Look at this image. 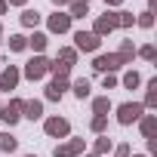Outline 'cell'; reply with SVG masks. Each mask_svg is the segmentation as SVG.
Listing matches in <instances>:
<instances>
[{
  "label": "cell",
  "instance_id": "obj_17",
  "mask_svg": "<svg viewBox=\"0 0 157 157\" xmlns=\"http://www.w3.org/2000/svg\"><path fill=\"white\" fill-rule=\"evenodd\" d=\"M93 111H96V114H102V117H105V114H108V111H111V99H108V96H99V99H96V102H93Z\"/></svg>",
  "mask_w": 157,
  "mask_h": 157
},
{
  "label": "cell",
  "instance_id": "obj_38",
  "mask_svg": "<svg viewBox=\"0 0 157 157\" xmlns=\"http://www.w3.org/2000/svg\"><path fill=\"white\" fill-rule=\"evenodd\" d=\"M139 157H145V154H139Z\"/></svg>",
  "mask_w": 157,
  "mask_h": 157
},
{
  "label": "cell",
  "instance_id": "obj_12",
  "mask_svg": "<svg viewBox=\"0 0 157 157\" xmlns=\"http://www.w3.org/2000/svg\"><path fill=\"white\" fill-rule=\"evenodd\" d=\"M68 6H71V13H68L71 19H83V16L90 13V6H86V0H71Z\"/></svg>",
  "mask_w": 157,
  "mask_h": 157
},
{
  "label": "cell",
  "instance_id": "obj_26",
  "mask_svg": "<svg viewBox=\"0 0 157 157\" xmlns=\"http://www.w3.org/2000/svg\"><path fill=\"white\" fill-rule=\"evenodd\" d=\"M111 151V139L108 136H102V139H96V154L102 157V154H108Z\"/></svg>",
  "mask_w": 157,
  "mask_h": 157
},
{
  "label": "cell",
  "instance_id": "obj_40",
  "mask_svg": "<svg viewBox=\"0 0 157 157\" xmlns=\"http://www.w3.org/2000/svg\"><path fill=\"white\" fill-rule=\"evenodd\" d=\"M86 3H90V0H86Z\"/></svg>",
  "mask_w": 157,
  "mask_h": 157
},
{
  "label": "cell",
  "instance_id": "obj_28",
  "mask_svg": "<svg viewBox=\"0 0 157 157\" xmlns=\"http://www.w3.org/2000/svg\"><path fill=\"white\" fill-rule=\"evenodd\" d=\"M136 22H139L142 28H151V25H154V16H151V10H145V13H142V16H139Z\"/></svg>",
  "mask_w": 157,
  "mask_h": 157
},
{
  "label": "cell",
  "instance_id": "obj_15",
  "mask_svg": "<svg viewBox=\"0 0 157 157\" xmlns=\"http://www.w3.org/2000/svg\"><path fill=\"white\" fill-rule=\"evenodd\" d=\"M22 25H25V28H37V25H40V13H37V10H25V13H22Z\"/></svg>",
  "mask_w": 157,
  "mask_h": 157
},
{
  "label": "cell",
  "instance_id": "obj_27",
  "mask_svg": "<svg viewBox=\"0 0 157 157\" xmlns=\"http://www.w3.org/2000/svg\"><path fill=\"white\" fill-rule=\"evenodd\" d=\"M90 126H93V132H105V126H108V117H102V114H96Z\"/></svg>",
  "mask_w": 157,
  "mask_h": 157
},
{
  "label": "cell",
  "instance_id": "obj_33",
  "mask_svg": "<svg viewBox=\"0 0 157 157\" xmlns=\"http://www.w3.org/2000/svg\"><path fill=\"white\" fill-rule=\"evenodd\" d=\"M6 10H10V6H6V0H0V16H3Z\"/></svg>",
  "mask_w": 157,
  "mask_h": 157
},
{
  "label": "cell",
  "instance_id": "obj_37",
  "mask_svg": "<svg viewBox=\"0 0 157 157\" xmlns=\"http://www.w3.org/2000/svg\"><path fill=\"white\" fill-rule=\"evenodd\" d=\"M90 157H99V154H90Z\"/></svg>",
  "mask_w": 157,
  "mask_h": 157
},
{
  "label": "cell",
  "instance_id": "obj_39",
  "mask_svg": "<svg viewBox=\"0 0 157 157\" xmlns=\"http://www.w3.org/2000/svg\"><path fill=\"white\" fill-rule=\"evenodd\" d=\"M28 157H34V154H28Z\"/></svg>",
  "mask_w": 157,
  "mask_h": 157
},
{
  "label": "cell",
  "instance_id": "obj_41",
  "mask_svg": "<svg viewBox=\"0 0 157 157\" xmlns=\"http://www.w3.org/2000/svg\"><path fill=\"white\" fill-rule=\"evenodd\" d=\"M0 111H3V108H0Z\"/></svg>",
  "mask_w": 157,
  "mask_h": 157
},
{
  "label": "cell",
  "instance_id": "obj_2",
  "mask_svg": "<svg viewBox=\"0 0 157 157\" xmlns=\"http://www.w3.org/2000/svg\"><path fill=\"white\" fill-rule=\"evenodd\" d=\"M142 111H145V105H142V102H126V105H120V108H117V120H120L123 126H129V123H136V120L142 117Z\"/></svg>",
  "mask_w": 157,
  "mask_h": 157
},
{
  "label": "cell",
  "instance_id": "obj_34",
  "mask_svg": "<svg viewBox=\"0 0 157 157\" xmlns=\"http://www.w3.org/2000/svg\"><path fill=\"white\" fill-rule=\"evenodd\" d=\"M52 3H56V6H68V3H71V0H52Z\"/></svg>",
  "mask_w": 157,
  "mask_h": 157
},
{
  "label": "cell",
  "instance_id": "obj_20",
  "mask_svg": "<svg viewBox=\"0 0 157 157\" xmlns=\"http://www.w3.org/2000/svg\"><path fill=\"white\" fill-rule=\"evenodd\" d=\"M10 49H13V52H22V49H28V37H22V34H13V37H10Z\"/></svg>",
  "mask_w": 157,
  "mask_h": 157
},
{
  "label": "cell",
  "instance_id": "obj_1",
  "mask_svg": "<svg viewBox=\"0 0 157 157\" xmlns=\"http://www.w3.org/2000/svg\"><path fill=\"white\" fill-rule=\"evenodd\" d=\"M132 56H136V52H108V56H96L93 68L102 71V74H111V71H117L120 65H132Z\"/></svg>",
  "mask_w": 157,
  "mask_h": 157
},
{
  "label": "cell",
  "instance_id": "obj_9",
  "mask_svg": "<svg viewBox=\"0 0 157 157\" xmlns=\"http://www.w3.org/2000/svg\"><path fill=\"white\" fill-rule=\"evenodd\" d=\"M65 90H68V77H56V80L46 86V99H49V102H59V99L65 96Z\"/></svg>",
  "mask_w": 157,
  "mask_h": 157
},
{
  "label": "cell",
  "instance_id": "obj_36",
  "mask_svg": "<svg viewBox=\"0 0 157 157\" xmlns=\"http://www.w3.org/2000/svg\"><path fill=\"white\" fill-rule=\"evenodd\" d=\"M0 37H3V28H0Z\"/></svg>",
  "mask_w": 157,
  "mask_h": 157
},
{
  "label": "cell",
  "instance_id": "obj_6",
  "mask_svg": "<svg viewBox=\"0 0 157 157\" xmlns=\"http://www.w3.org/2000/svg\"><path fill=\"white\" fill-rule=\"evenodd\" d=\"M43 129H46L49 136H56V139H62V136H68V132H71V123H68L65 117H49V120L43 123Z\"/></svg>",
  "mask_w": 157,
  "mask_h": 157
},
{
  "label": "cell",
  "instance_id": "obj_31",
  "mask_svg": "<svg viewBox=\"0 0 157 157\" xmlns=\"http://www.w3.org/2000/svg\"><path fill=\"white\" fill-rule=\"evenodd\" d=\"M114 157H129V145H117L114 148Z\"/></svg>",
  "mask_w": 157,
  "mask_h": 157
},
{
  "label": "cell",
  "instance_id": "obj_22",
  "mask_svg": "<svg viewBox=\"0 0 157 157\" xmlns=\"http://www.w3.org/2000/svg\"><path fill=\"white\" fill-rule=\"evenodd\" d=\"M145 105H157V77L148 80V96H145Z\"/></svg>",
  "mask_w": 157,
  "mask_h": 157
},
{
  "label": "cell",
  "instance_id": "obj_8",
  "mask_svg": "<svg viewBox=\"0 0 157 157\" xmlns=\"http://www.w3.org/2000/svg\"><path fill=\"white\" fill-rule=\"evenodd\" d=\"M22 108H25V102H22V99H13V102H10V105L3 108V111H0V117H3V120H6L10 126H13V123H16V120L22 117Z\"/></svg>",
  "mask_w": 157,
  "mask_h": 157
},
{
  "label": "cell",
  "instance_id": "obj_13",
  "mask_svg": "<svg viewBox=\"0 0 157 157\" xmlns=\"http://www.w3.org/2000/svg\"><path fill=\"white\" fill-rule=\"evenodd\" d=\"M46 43H49V37H46V34H40V31H34V37H28V46H31L34 52H43V49H46Z\"/></svg>",
  "mask_w": 157,
  "mask_h": 157
},
{
  "label": "cell",
  "instance_id": "obj_14",
  "mask_svg": "<svg viewBox=\"0 0 157 157\" xmlns=\"http://www.w3.org/2000/svg\"><path fill=\"white\" fill-rule=\"evenodd\" d=\"M25 117H31V120H37V117H43V102H25Z\"/></svg>",
  "mask_w": 157,
  "mask_h": 157
},
{
  "label": "cell",
  "instance_id": "obj_3",
  "mask_svg": "<svg viewBox=\"0 0 157 157\" xmlns=\"http://www.w3.org/2000/svg\"><path fill=\"white\" fill-rule=\"evenodd\" d=\"M43 74H49V59L46 56H34L25 65V77H28V80H40Z\"/></svg>",
  "mask_w": 157,
  "mask_h": 157
},
{
  "label": "cell",
  "instance_id": "obj_19",
  "mask_svg": "<svg viewBox=\"0 0 157 157\" xmlns=\"http://www.w3.org/2000/svg\"><path fill=\"white\" fill-rule=\"evenodd\" d=\"M74 96H77V99H86V96H90V80H86V77L74 80Z\"/></svg>",
  "mask_w": 157,
  "mask_h": 157
},
{
  "label": "cell",
  "instance_id": "obj_5",
  "mask_svg": "<svg viewBox=\"0 0 157 157\" xmlns=\"http://www.w3.org/2000/svg\"><path fill=\"white\" fill-rule=\"evenodd\" d=\"M114 28H117V13H105V16L96 19V31H93V34H96V37H105V34H111Z\"/></svg>",
  "mask_w": 157,
  "mask_h": 157
},
{
  "label": "cell",
  "instance_id": "obj_35",
  "mask_svg": "<svg viewBox=\"0 0 157 157\" xmlns=\"http://www.w3.org/2000/svg\"><path fill=\"white\" fill-rule=\"evenodd\" d=\"M105 3H108V6H120V0H105Z\"/></svg>",
  "mask_w": 157,
  "mask_h": 157
},
{
  "label": "cell",
  "instance_id": "obj_10",
  "mask_svg": "<svg viewBox=\"0 0 157 157\" xmlns=\"http://www.w3.org/2000/svg\"><path fill=\"white\" fill-rule=\"evenodd\" d=\"M71 28V16L68 13H56V16H49V31L52 34H65Z\"/></svg>",
  "mask_w": 157,
  "mask_h": 157
},
{
  "label": "cell",
  "instance_id": "obj_18",
  "mask_svg": "<svg viewBox=\"0 0 157 157\" xmlns=\"http://www.w3.org/2000/svg\"><path fill=\"white\" fill-rule=\"evenodd\" d=\"M154 129H157V117H142V136L154 139Z\"/></svg>",
  "mask_w": 157,
  "mask_h": 157
},
{
  "label": "cell",
  "instance_id": "obj_23",
  "mask_svg": "<svg viewBox=\"0 0 157 157\" xmlns=\"http://www.w3.org/2000/svg\"><path fill=\"white\" fill-rule=\"evenodd\" d=\"M59 62H65V65H74V62H77V49H71V46L59 49Z\"/></svg>",
  "mask_w": 157,
  "mask_h": 157
},
{
  "label": "cell",
  "instance_id": "obj_4",
  "mask_svg": "<svg viewBox=\"0 0 157 157\" xmlns=\"http://www.w3.org/2000/svg\"><path fill=\"white\" fill-rule=\"evenodd\" d=\"M74 43H77L80 52H96V49L102 46V37H96L93 31H77V34H74Z\"/></svg>",
  "mask_w": 157,
  "mask_h": 157
},
{
  "label": "cell",
  "instance_id": "obj_7",
  "mask_svg": "<svg viewBox=\"0 0 157 157\" xmlns=\"http://www.w3.org/2000/svg\"><path fill=\"white\" fill-rule=\"evenodd\" d=\"M83 151V139H71V142H65V145H56V157H74V154H80Z\"/></svg>",
  "mask_w": 157,
  "mask_h": 157
},
{
  "label": "cell",
  "instance_id": "obj_29",
  "mask_svg": "<svg viewBox=\"0 0 157 157\" xmlns=\"http://www.w3.org/2000/svg\"><path fill=\"white\" fill-rule=\"evenodd\" d=\"M139 56H142V59H148V62H154V59H157V49L148 43V46H142V49H139Z\"/></svg>",
  "mask_w": 157,
  "mask_h": 157
},
{
  "label": "cell",
  "instance_id": "obj_11",
  "mask_svg": "<svg viewBox=\"0 0 157 157\" xmlns=\"http://www.w3.org/2000/svg\"><path fill=\"white\" fill-rule=\"evenodd\" d=\"M16 83H19V68H6L3 74H0V90H16Z\"/></svg>",
  "mask_w": 157,
  "mask_h": 157
},
{
  "label": "cell",
  "instance_id": "obj_24",
  "mask_svg": "<svg viewBox=\"0 0 157 157\" xmlns=\"http://www.w3.org/2000/svg\"><path fill=\"white\" fill-rule=\"evenodd\" d=\"M142 83V77H139V71H126V77H123V86L126 90H136Z\"/></svg>",
  "mask_w": 157,
  "mask_h": 157
},
{
  "label": "cell",
  "instance_id": "obj_16",
  "mask_svg": "<svg viewBox=\"0 0 157 157\" xmlns=\"http://www.w3.org/2000/svg\"><path fill=\"white\" fill-rule=\"evenodd\" d=\"M19 148V142H16V136H10V132H0V151H16Z\"/></svg>",
  "mask_w": 157,
  "mask_h": 157
},
{
  "label": "cell",
  "instance_id": "obj_32",
  "mask_svg": "<svg viewBox=\"0 0 157 157\" xmlns=\"http://www.w3.org/2000/svg\"><path fill=\"white\" fill-rule=\"evenodd\" d=\"M6 6H25V0H6Z\"/></svg>",
  "mask_w": 157,
  "mask_h": 157
},
{
  "label": "cell",
  "instance_id": "obj_30",
  "mask_svg": "<svg viewBox=\"0 0 157 157\" xmlns=\"http://www.w3.org/2000/svg\"><path fill=\"white\" fill-rule=\"evenodd\" d=\"M102 86H105V90H114V86H117V77H114V74H105V80H102Z\"/></svg>",
  "mask_w": 157,
  "mask_h": 157
},
{
  "label": "cell",
  "instance_id": "obj_25",
  "mask_svg": "<svg viewBox=\"0 0 157 157\" xmlns=\"http://www.w3.org/2000/svg\"><path fill=\"white\" fill-rule=\"evenodd\" d=\"M132 25H136L132 13H117V28H132Z\"/></svg>",
  "mask_w": 157,
  "mask_h": 157
},
{
  "label": "cell",
  "instance_id": "obj_21",
  "mask_svg": "<svg viewBox=\"0 0 157 157\" xmlns=\"http://www.w3.org/2000/svg\"><path fill=\"white\" fill-rule=\"evenodd\" d=\"M49 71H52L56 77H68V74H71V65H65V62L56 59V62H49Z\"/></svg>",
  "mask_w": 157,
  "mask_h": 157
}]
</instances>
